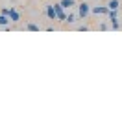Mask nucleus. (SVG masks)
<instances>
[{"label":"nucleus","mask_w":122,"mask_h":124,"mask_svg":"<svg viewBox=\"0 0 122 124\" xmlns=\"http://www.w3.org/2000/svg\"><path fill=\"white\" fill-rule=\"evenodd\" d=\"M89 13H91V4L89 2H80L78 4V17L80 19H87Z\"/></svg>","instance_id":"nucleus-1"},{"label":"nucleus","mask_w":122,"mask_h":124,"mask_svg":"<svg viewBox=\"0 0 122 124\" xmlns=\"http://www.w3.org/2000/svg\"><path fill=\"white\" fill-rule=\"evenodd\" d=\"M54 9H56V13H57V21H61V22H65L67 21V13H65V8L61 4H54Z\"/></svg>","instance_id":"nucleus-2"},{"label":"nucleus","mask_w":122,"mask_h":124,"mask_svg":"<svg viewBox=\"0 0 122 124\" xmlns=\"http://www.w3.org/2000/svg\"><path fill=\"white\" fill-rule=\"evenodd\" d=\"M91 13L92 15H107L109 8L107 6H94V8H91Z\"/></svg>","instance_id":"nucleus-3"},{"label":"nucleus","mask_w":122,"mask_h":124,"mask_svg":"<svg viewBox=\"0 0 122 124\" xmlns=\"http://www.w3.org/2000/svg\"><path fill=\"white\" fill-rule=\"evenodd\" d=\"M46 17L50 19V21H57V13H56V9H54V4L52 6H46Z\"/></svg>","instance_id":"nucleus-4"},{"label":"nucleus","mask_w":122,"mask_h":124,"mask_svg":"<svg viewBox=\"0 0 122 124\" xmlns=\"http://www.w3.org/2000/svg\"><path fill=\"white\" fill-rule=\"evenodd\" d=\"M11 19V22H19L20 21V15H19V11L15 9V8H9V15H8Z\"/></svg>","instance_id":"nucleus-5"},{"label":"nucleus","mask_w":122,"mask_h":124,"mask_svg":"<svg viewBox=\"0 0 122 124\" xmlns=\"http://www.w3.org/2000/svg\"><path fill=\"white\" fill-rule=\"evenodd\" d=\"M59 4L63 6V8H65L67 11H69V9H70V8H74V6H76V2H74V0H61Z\"/></svg>","instance_id":"nucleus-6"},{"label":"nucleus","mask_w":122,"mask_h":124,"mask_svg":"<svg viewBox=\"0 0 122 124\" xmlns=\"http://www.w3.org/2000/svg\"><path fill=\"white\" fill-rule=\"evenodd\" d=\"M106 6L109 8V11H111V9H118V8H120V2H118V0H109Z\"/></svg>","instance_id":"nucleus-7"},{"label":"nucleus","mask_w":122,"mask_h":124,"mask_svg":"<svg viewBox=\"0 0 122 124\" xmlns=\"http://www.w3.org/2000/svg\"><path fill=\"white\" fill-rule=\"evenodd\" d=\"M11 19L8 15H4V13H0V26H9Z\"/></svg>","instance_id":"nucleus-8"},{"label":"nucleus","mask_w":122,"mask_h":124,"mask_svg":"<svg viewBox=\"0 0 122 124\" xmlns=\"http://www.w3.org/2000/svg\"><path fill=\"white\" fill-rule=\"evenodd\" d=\"M76 19H78V13H72V11H69V15H67V21H65V22L72 24V22H76Z\"/></svg>","instance_id":"nucleus-9"},{"label":"nucleus","mask_w":122,"mask_h":124,"mask_svg":"<svg viewBox=\"0 0 122 124\" xmlns=\"http://www.w3.org/2000/svg\"><path fill=\"white\" fill-rule=\"evenodd\" d=\"M107 19H109V21H118V15H117V9H111L109 11V13H107Z\"/></svg>","instance_id":"nucleus-10"},{"label":"nucleus","mask_w":122,"mask_h":124,"mask_svg":"<svg viewBox=\"0 0 122 124\" xmlns=\"http://www.w3.org/2000/svg\"><path fill=\"white\" fill-rule=\"evenodd\" d=\"M26 30H30V31H39V26L30 22V24H26Z\"/></svg>","instance_id":"nucleus-11"},{"label":"nucleus","mask_w":122,"mask_h":124,"mask_svg":"<svg viewBox=\"0 0 122 124\" xmlns=\"http://www.w3.org/2000/svg\"><path fill=\"white\" fill-rule=\"evenodd\" d=\"M111 28H113V30H118V21H113L111 22Z\"/></svg>","instance_id":"nucleus-12"}]
</instances>
